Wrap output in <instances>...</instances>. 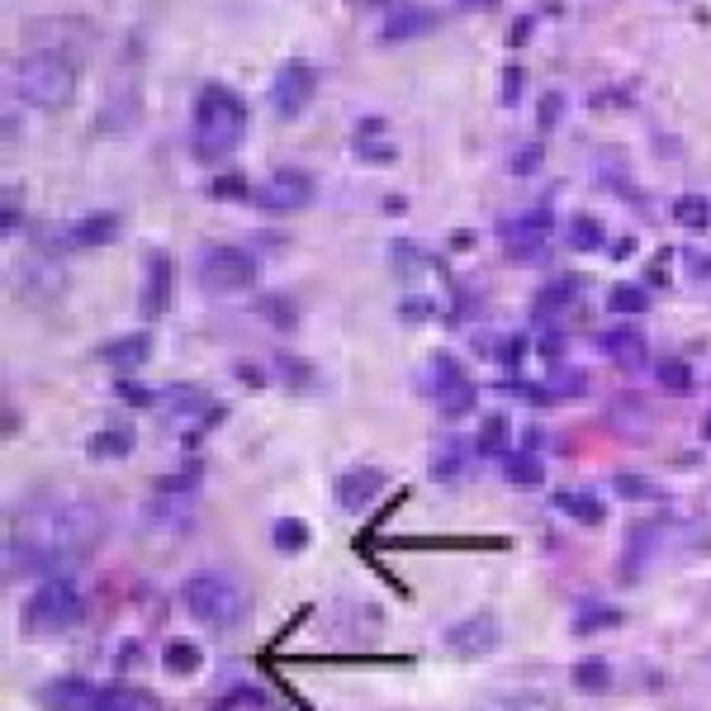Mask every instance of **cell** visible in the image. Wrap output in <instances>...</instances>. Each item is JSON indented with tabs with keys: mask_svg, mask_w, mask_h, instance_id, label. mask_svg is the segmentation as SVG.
<instances>
[{
	"mask_svg": "<svg viewBox=\"0 0 711 711\" xmlns=\"http://www.w3.org/2000/svg\"><path fill=\"white\" fill-rule=\"evenodd\" d=\"M86 451H91L95 460H124L128 451H133V427H124V422H110V427H100V432L86 441Z\"/></svg>",
	"mask_w": 711,
	"mask_h": 711,
	"instance_id": "21",
	"label": "cell"
},
{
	"mask_svg": "<svg viewBox=\"0 0 711 711\" xmlns=\"http://www.w3.org/2000/svg\"><path fill=\"white\" fill-rule=\"evenodd\" d=\"M313 91H318V72H313L304 57H290L280 72H275V86H271V105L275 114H285V119H294V114L309 110Z\"/></svg>",
	"mask_w": 711,
	"mask_h": 711,
	"instance_id": "9",
	"label": "cell"
},
{
	"mask_svg": "<svg viewBox=\"0 0 711 711\" xmlns=\"http://www.w3.org/2000/svg\"><path fill=\"white\" fill-rule=\"evenodd\" d=\"M612 489H617L621 498H659V489L650 484V479H640V474H617Z\"/></svg>",
	"mask_w": 711,
	"mask_h": 711,
	"instance_id": "38",
	"label": "cell"
},
{
	"mask_svg": "<svg viewBox=\"0 0 711 711\" xmlns=\"http://www.w3.org/2000/svg\"><path fill=\"white\" fill-rule=\"evenodd\" d=\"M15 204H19V195L5 190V233H15Z\"/></svg>",
	"mask_w": 711,
	"mask_h": 711,
	"instance_id": "47",
	"label": "cell"
},
{
	"mask_svg": "<svg viewBox=\"0 0 711 711\" xmlns=\"http://www.w3.org/2000/svg\"><path fill=\"white\" fill-rule=\"evenodd\" d=\"M659 384H664V394H693V370L683 361H664L659 365Z\"/></svg>",
	"mask_w": 711,
	"mask_h": 711,
	"instance_id": "33",
	"label": "cell"
},
{
	"mask_svg": "<svg viewBox=\"0 0 711 711\" xmlns=\"http://www.w3.org/2000/svg\"><path fill=\"white\" fill-rule=\"evenodd\" d=\"M522 81H527L522 67H508V72H503V105H517V100H522Z\"/></svg>",
	"mask_w": 711,
	"mask_h": 711,
	"instance_id": "41",
	"label": "cell"
},
{
	"mask_svg": "<svg viewBox=\"0 0 711 711\" xmlns=\"http://www.w3.org/2000/svg\"><path fill=\"white\" fill-rule=\"evenodd\" d=\"M550 503L565 512L569 522H584V527H602V522H607L602 498H598V493H588V489H555V493H550Z\"/></svg>",
	"mask_w": 711,
	"mask_h": 711,
	"instance_id": "17",
	"label": "cell"
},
{
	"mask_svg": "<svg viewBox=\"0 0 711 711\" xmlns=\"http://www.w3.org/2000/svg\"><path fill=\"white\" fill-rule=\"evenodd\" d=\"M621 621H626V612H621V607H612V602H593V607H584V612H579V621H574V636L612 631V626H621Z\"/></svg>",
	"mask_w": 711,
	"mask_h": 711,
	"instance_id": "28",
	"label": "cell"
},
{
	"mask_svg": "<svg viewBox=\"0 0 711 711\" xmlns=\"http://www.w3.org/2000/svg\"><path fill=\"white\" fill-rule=\"evenodd\" d=\"M119 214H110V209H100V214H86V219H76L62 228V242L67 247H110L114 237H119Z\"/></svg>",
	"mask_w": 711,
	"mask_h": 711,
	"instance_id": "14",
	"label": "cell"
},
{
	"mask_svg": "<svg viewBox=\"0 0 711 711\" xmlns=\"http://www.w3.org/2000/svg\"><path fill=\"white\" fill-rule=\"evenodd\" d=\"M584 294V275H555L550 285H541V294H536V313H560L565 304H574Z\"/></svg>",
	"mask_w": 711,
	"mask_h": 711,
	"instance_id": "20",
	"label": "cell"
},
{
	"mask_svg": "<svg viewBox=\"0 0 711 711\" xmlns=\"http://www.w3.org/2000/svg\"><path fill=\"white\" fill-rule=\"evenodd\" d=\"M607 309L617 318H640V313H650V290L645 285H617L607 294Z\"/></svg>",
	"mask_w": 711,
	"mask_h": 711,
	"instance_id": "29",
	"label": "cell"
},
{
	"mask_svg": "<svg viewBox=\"0 0 711 711\" xmlns=\"http://www.w3.org/2000/svg\"><path fill=\"white\" fill-rule=\"evenodd\" d=\"M508 418L503 413H489V418L479 422V437H474V456H508Z\"/></svg>",
	"mask_w": 711,
	"mask_h": 711,
	"instance_id": "24",
	"label": "cell"
},
{
	"mask_svg": "<svg viewBox=\"0 0 711 711\" xmlns=\"http://www.w3.org/2000/svg\"><path fill=\"white\" fill-rule=\"evenodd\" d=\"M674 223L688 233H707L711 228V200L707 195H678L674 200Z\"/></svg>",
	"mask_w": 711,
	"mask_h": 711,
	"instance_id": "26",
	"label": "cell"
},
{
	"mask_svg": "<svg viewBox=\"0 0 711 711\" xmlns=\"http://www.w3.org/2000/svg\"><path fill=\"white\" fill-rule=\"evenodd\" d=\"M119 403H138V408H147V403H157L152 399V389H143V384H128V380H119Z\"/></svg>",
	"mask_w": 711,
	"mask_h": 711,
	"instance_id": "40",
	"label": "cell"
},
{
	"mask_svg": "<svg viewBox=\"0 0 711 711\" xmlns=\"http://www.w3.org/2000/svg\"><path fill=\"white\" fill-rule=\"evenodd\" d=\"M256 204H261L266 214H299V209L313 204V176L285 166V171H275L271 181L256 190Z\"/></svg>",
	"mask_w": 711,
	"mask_h": 711,
	"instance_id": "11",
	"label": "cell"
},
{
	"mask_svg": "<svg viewBox=\"0 0 711 711\" xmlns=\"http://www.w3.org/2000/svg\"><path fill=\"white\" fill-rule=\"evenodd\" d=\"M565 237H569V247H574V252H598L602 247V219H593V214H574L569 228H565Z\"/></svg>",
	"mask_w": 711,
	"mask_h": 711,
	"instance_id": "31",
	"label": "cell"
},
{
	"mask_svg": "<svg viewBox=\"0 0 711 711\" xmlns=\"http://www.w3.org/2000/svg\"><path fill=\"white\" fill-rule=\"evenodd\" d=\"M427 29H437V10L408 0V5H394V10H389L380 38L384 43H403V38H418V34H427Z\"/></svg>",
	"mask_w": 711,
	"mask_h": 711,
	"instance_id": "15",
	"label": "cell"
},
{
	"mask_svg": "<svg viewBox=\"0 0 711 711\" xmlns=\"http://www.w3.org/2000/svg\"><path fill=\"white\" fill-rule=\"evenodd\" d=\"M200 285L214 294H247L256 285V256L242 247H204L200 252Z\"/></svg>",
	"mask_w": 711,
	"mask_h": 711,
	"instance_id": "6",
	"label": "cell"
},
{
	"mask_svg": "<svg viewBox=\"0 0 711 711\" xmlns=\"http://www.w3.org/2000/svg\"><path fill=\"white\" fill-rule=\"evenodd\" d=\"M569 683H574L579 693H607V688H612V664H607V659H579V664L569 669Z\"/></svg>",
	"mask_w": 711,
	"mask_h": 711,
	"instance_id": "25",
	"label": "cell"
},
{
	"mask_svg": "<svg viewBox=\"0 0 711 711\" xmlns=\"http://www.w3.org/2000/svg\"><path fill=\"white\" fill-rule=\"evenodd\" d=\"M247 124H252V110L247 100L223 86V81H209L195 100V157L200 162H223L233 157L237 143L247 138Z\"/></svg>",
	"mask_w": 711,
	"mask_h": 711,
	"instance_id": "2",
	"label": "cell"
},
{
	"mask_svg": "<svg viewBox=\"0 0 711 711\" xmlns=\"http://www.w3.org/2000/svg\"><path fill=\"white\" fill-rule=\"evenodd\" d=\"M560 110H565V100H560V95H546V100H541V124H555V119H560Z\"/></svg>",
	"mask_w": 711,
	"mask_h": 711,
	"instance_id": "45",
	"label": "cell"
},
{
	"mask_svg": "<svg viewBox=\"0 0 711 711\" xmlns=\"http://www.w3.org/2000/svg\"><path fill=\"white\" fill-rule=\"evenodd\" d=\"M418 261H422V252H418V247H413V242H399V247H394V266H399L403 275L413 271Z\"/></svg>",
	"mask_w": 711,
	"mask_h": 711,
	"instance_id": "42",
	"label": "cell"
},
{
	"mask_svg": "<svg viewBox=\"0 0 711 711\" xmlns=\"http://www.w3.org/2000/svg\"><path fill=\"white\" fill-rule=\"evenodd\" d=\"M195 489H200V470H195V465H190L185 474H166V479H157V493H171V498H176V493H195Z\"/></svg>",
	"mask_w": 711,
	"mask_h": 711,
	"instance_id": "39",
	"label": "cell"
},
{
	"mask_svg": "<svg viewBox=\"0 0 711 711\" xmlns=\"http://www.w3.org/2000/svg\"><path fill=\"white\" fill-rule=\"evenodd\" d=\"M143 275L147 280H143V294H138V313H143V318H162V313L176 304V261L152 247V252L143 256Z\"/></svg>",
	"mask_w": 711,
	"mask_h": 711,
	"instance_id": "10",
	"label": "cell"
},
{
	"mask_svg": "<svg viewBox=\"0 0 711 711\" xmlns=\"http://www.w3.org/2000/svg\"><path fill=\"white\" fill-rule=\"evenodd\" d=\"M384 484H389V474L375 470V465H361V470H347V474H337V508L342 512H361L370 508L375 498L384 493Z\"/></svg>",
	"mask_w": 711,
	"mask_h": 711,
	"instance_id": "12",
	"label": "cell"
},
{
	"mask_svg": "<svg viewBox=\"0 0 711 711\" xmlns=\"http://www.w3.org/2000/svg\"><path fill=\"white\" fill-rule=\"evenodd\" d=\"M91 541H100V512L91 503H48V508H29L19 536H10V574H38L48 579L62 565L81 560Z\"/></svg>",
	"mask_w": 711,
	"mask_h": 711,
	"instance_id": "1",
	"label": "cell"
},
{
	"mask_svg": "<svg viewBox=\"0 0 711 711\" xmlns=\"http://www.w3.org/2000/svg\"><path fill=\"white\" fill-rule=\"evenodd\" d=\"M91 711H152V697L133 693V688H119V683H100Z\"/></svg>",
	"mask_w": 711,
	"mask_h": 711,
	"instance_id": "22",
	"label": "cell"
},
{
	"mask_svg": "<svg viewBox=\"0 0 711 711\" xmlns=\"http://www.w3.org/2000/svg\"><path fill=\"white\" fill-rule=\"evenodd\" d=\"M10 86L38 110H62L76 95V67L62 53H24L10 62Z\"/></svg>",
	"mask_w": 711,
	"mask_h": 711,
	"instance_id": "4",
	"label": "cell"
},
{
	"mask_svg": "<svg viewBox=\"0 0 711 711\" xmlns=\"http://www.w3.org/2000/svg\"><path fill=\"white\" fill-rule=\"evenodd\" d=\"M702 437L711 441V413H707V418H702Z\"/></svg>",
	"mask_w": 711,
	"mask_h": 711,
	"instance_id": "49",
	"label": "cell"
},
{
	"mask_svg": "<svg viewBox=\"0 0 711 711\" xmlns=\"http://www.w3.org/2000/svg\"><path fill=\"white\" fill-rule=\"evenodd\" d=\"M261 309H266V313H271V323H280V328H290V323H294V318H290V304H280V299H266V304H261Z\"/></svg>",
	"mask_w": 711,
	"mask_h": 711,
	"instance_id": "43",
	"label": "cell"
},
{
	"mask_svg": "<svg viewBox=\"0 0 711 711\" xmlns=\"http://www.w3.org/2000/svg\"><path fill=\"white\" fill-rule=\"evenodd\" d=\"M38 702H43V711H91L95 683H86V678H57V683H43Z\"/></svg>",
	"mask_w": 711,
	"mask_h": 711,
	"instance_id": "16",
	"label": "cell"
},
{
	"mask_svg": "<svg viewBox=\"0 0 711 711\" xmlns=\"http://www.w3.org/2000/svg\"><path fill=\"white\" fill-rule=\"evenodd\" d=\"M181 602L185 612L200 621V626H209L214 636H228V631H237L242 621H247V612H252V598H247V588L237 584V579H228V574H190L181 584Z\"/></svg>",
	"mask_w": 711,
	"mask_h": 711,
	"instance_id": "3",
	"label": "cell"
},
{
	"mask_svg": "<svg viewBox=\"0 0 711 711\" xmlns=\"http://www.w3.org/2000/svg\"><path fill=\"white\" fill-rule=\"evenodd\" d=\"M541 157H546V152H541V143H527V147H517V152H512V157H508V171H512V176H531V171L541 166Z\"/></svg>",
	"mask_w": 711,
	"mask_h": 711,
	"instance_id": "37",
	"label": "cell"
},
{
	"mask_svg": "<svg viewBox=\"0 0 711 711\" xmlns=\"http://www.w3.org/2000/svg\"><path fill=\"white\" fill-rule=\"evenodd\" d=\"M441 645L460 659H479V655H493L498 645H503V621L493 617V612H470V617H460L446 626V636Z\"/></svg>",
	"mask_w": 711,
	"mask_h": 711,
	"instance_id": "8",
	"label": "cell"
},
{
	"mask_svg": "<svg viewBox=\"0 0 711 711\" xmlns=\"http://www.w3.org/2000/svg\"><path fill=\"white\" fill-rule=\"evenodd\" d=\"M437 408L446 413V418H465V413H474V384H465V389H451V394H441Z\"/></svg>",
	"mask_w": 711,
	"mask_h": 711,
	"instance_id": "36",
	"label": "cell"
},
{
	"mask_svg": "<svg viewBox=\"0 0 711 711\" xmlns=\"http://www.w3.org/2000/svg\"><path fill=\"white\" fill-rule=\"evenodd\" d=\"M200 664H204V650L195 645V640H166V650H162V669H166V674L190 678V674H200Z\"/></svg>",
	"mask_w": 711,
	"mask_h": 711,
	"instance_id": "23",
	"label": "cell"
},
{
	"mask_svg": "<svg viewBox=\"0 0 711 711\" xmlns=\"http://www.w3.org/2000/svg\"><path fill=\"white\" fill-rule=\"evenodd\" d=\"M503 479L517 484V489H536V484H546V465L536 451H508L503 456Z\"/></svg>",
	"mask_w": 711,
	"mask_h": 711,
	"instance_id": "19",
	"label": "cell"
},
{
	"mask_svg": "<svg viewBox=\"0 0 711 711\" xmlns=\"http://www.w3.org/2000/svg\"><path fill=\"white\" fill-rule=\"evenodd\" d=\"M602 351L621 365H640V356H645V337H640L636 328H617V332L602 337Z\"/></svg>",
	"mask_w": 711,
	"mask_h": 711,
	"instance_id": "27",
	"label": "cell"
},
{
	"mask_svg": "<svg viewBox=\"0 0 711 711\" xmlns=\"http://www.w3.org/2000/svg\"><path fill=\"white\" fill-rule=\"evenodd\" d=\"M474 711H555L541 693H512V697H489V702H479Z\"/></svg>",
	"mask_w": 711,
	"mask_h": 711,
	"instance_id": "32",
	"label": "cell"
},
{
	"mask_svg": "<svg viewBox=\"0 0 711 711\" xmlns=\"http://www.w3.org/2000/svg\"><path fill=\"white\" fill-rule=\"evenodd\" d=\"M271 536H275V550H285V555H299V550H309V541H313L309 522H299V517H280Z\"/></svg>",
	"mask_w": 711,
	"mask_h": 711,
	"instance_id": "30",
	"label": "cell"
},
{
	"mask_svg": "<svg viewBox=\"0 0 711 711\" xmlns=\"http://www.w3.org/2000/svg\"><path fill=\"white\" fill-rule=\"evenodd\" d=\"M550 228H555L550 204H531V209H522V214H512V219L498 223V237H503V247H508L512 261H531V256H541V247L550 242Z\"/></svg>",
	"mask_w": 711,
	"mask_h": 711,
	"instance_id": "7",
	"label": "cell"
},
{
	"mask_svg": "<svg viewBox=\"0 0 711 711\" xmlns=\"http://www.w3.org/2000/svg\"><path fill=\"white\" fill-rule=\"evenodd\" d=\"M460 465H465V446H460V441H446L437 456H432V474H437V479H456Z\"/></svg>",
	"mask_w": 711,
	"mask_h": 711,
	"instance_id": "34",
	"label": "cell"
},
{
	"mask_svg": "<svg viewBox=\"0 0 711 711\" xmlns=\"http://www.w3.org/2000/svg\"><path fill=\"white\" fill-rule=\"evenodd\" d=\"M427 384H432V394H451V389H465L470 384V375H465V365L451 356V351H437L432 361H427Z\"/></svg>",
	"mask_w": 711,
	"mask_h": 711,
	"instance_id": "18",
	"label": "cell"
},
{
	"mask_svg": "<svg viewBox=\"0 0 711 711\" xmlns=\"http://www.w3.org/2000/svg\"><path fill=\"white\" fill-rule=\"evenodd\" d=\"M688 266H693V271H697V275H702V271H707V275H711V256H697V252H693V256H688Z\"/></svg>",
	"mask_w": 711,
	"mask_h": 711,
	"instance_id": "48",
	"label": "cell"
},
{
	"mask_svg": "<svg viewBox=\"0 0 711 711\" xmlns=\"http://www.w3.org/2000/svg\"><path fill=\"white\" fill-rule=\"evenodd\" d=\"M399 313L408 318V323H422V313H432V304H427V299H403Z\"/></svg>",
	"mask_w": 711,
	"mask_h": 711,
	"instance_id": "44",
	"label": "cell"
},
{
	"mask_svg": "<svg viewBox=\"0 0 711 711\" xmlns=\"http://www.w3.org/2000/svg\"><path fill=\"white\" fill-rule=\"evenodd\" d=\"M86 612V598L81 588L67 579V574H48L38 579V588L24 598V631L34 636H57V631H72Z\"/></svg>",
	"mask_w": 711,
	"mask_h": 711,
	"instance_id": "5",
	"label": "cell"
},
{
	"mask_svg": "<svg viewBox=\"0 0 711 711\" xmlns=\"http://www.w3.org/2000/svg\"><path fill=\"white\" fill-rule=\"evenodd\" d=\"M209 190H214V195H242V200L252 195V190H247V181H228V176H223V181H214Z\"/></svg>",
	"mask_w": 711,
	"mask_h": 711,
	"instance_id": "46",
	"label": "cell"
},
{
	"mask_svg": "<svg viewBox=\"0 0 711 711\" xmlns=\"http://www.w3.org/2000/svg\"><path fill=\"white\" fill-rule=\"evenodd\" d=\"M100 365H114V370H133L152 356V332H124V337H110L91 351Z\"/></svg>",
	"mask_w": 711,
	"mask_h": 711,
	"instance_id": "13",
	"label": "cell"
},
{
	"mask_svg": "<svg viewBox=\"0 0 711 711\" xmlns=\"http://www.w3.org/2000/svg\"><path fill=\"white\" fill-rule=\"evenodd\" d=\"M493 361H498V365H512V370H517V365L527 361V337H522V332H512V337H498V342H493Z\"/></svg>",
	"mask_w": 711,
	"mask_h": 711,
	"instance_id": "35",
	"label": "cell"
}]
</instances>
